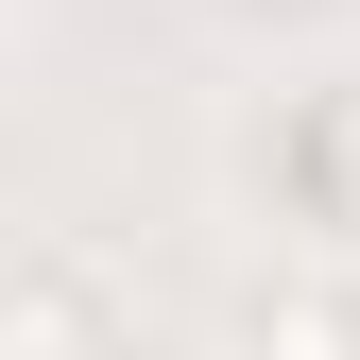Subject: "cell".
I'll return each mask as SVG.
<instances>
[{
	"mask_svg": "<svg viewBox=\"0 0 360 360\" xmlns=\"http://www.w3.org/2000/svg\"><path fill=\"white\" fill-rule=\"evenodd\" d=\"M343 343H360L343 275H257V360H343Z\"/></svg>",
	"mask_w": 360,
	"mask_h": 360,
	"instance_id": "7a4b0ae2",
	"label": "cell"
},
{
	"mask_svg": "<svg viewBox=\"0 0 360 360\" xmlns=\"http://www.w3.org/2000/svg\"><path fill=\"white\" fill-rule=\"evenodd\" d=\"M0 360H103V309H86L69 257H34V275L0 292Z\"/></svg>",
	"mask_w": 360,
	"mask_h": 360,
	"instance_id": "6da1fadb",
	"label": "cell"
}]
</instances>
